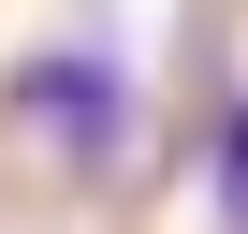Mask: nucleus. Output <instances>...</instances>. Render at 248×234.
<instances>
[{"label": "nucleus", "instance_id": "obj_1", "mask_svg": "<svg viewBox=\"0 0 248 234\" xmlns=\"http://www.w3.org/2000/svg\"><path fill=\"white\" fill-rule=\"evenodd\" d=\"M0 117H30L59 161H117V147H132V73H117L102 44H59V59H15Z\"/></svg>", "mask_w": 248, "mask_h": 234}, {"label": "nucleus", "instance_id": "obj_2", "mask_svg": "<svg viewBox=\"0 0 248 234\" xmlns=\"http://www.w3.org/2000/svg\"><path fill=\"white\" fill-rule=\"evenodd\" d=\"M219 205H233V219H248V102H233V117H219Z\"/></svg>", "mask_w": 248, "mask_h": 234}]
</instances>
